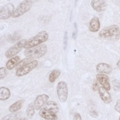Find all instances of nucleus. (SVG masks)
<instances>
[{
  "mask_svg": "<svg viewBox=\"0 0 120 120\" xmlns=\"http://www.w3.org/2000/svg\"><path fill=\"white\" fill-rule=\"evenodd\" d=\"M59 111L57 104L53 101L46 102L40 110L39 113L42 118L50 120H57L56 113Z\"/></svg>",
  "mask_w": 120,
  "mask_h": 120,
  "instance_id": "f257e3e1",
  "label": "nucleus"
},
{
  "mask_svg": "<svg viewBox=\"0 0 120 120\" xmlns=\"http://www.w3.org/2000/svg\"><path fill=\"white\" fill-rule=\"evenodd\" d=\"M98 35L102 38L116 41L120 38V30L117 25H112L103 29Z\"/></svg>",
  "mask_w": 120,
  "mask_h": 120,
  "instance_id": "f03ea898",
  "label": "nucleus"
},
{
  "mask_svg": "<svg viewBox=\"0 0 120 120\" xmlns=\"http://www.w3.org/2000/svg\"><path fill=\"white\" fill-rule=\"evenodd\" d=\"M47 50V46L43 44L26 49L24 54L27 57H30L33 59L39 58L45 55Z\"/></svg>",
  "mask_w": 120,
  "mask_h": 120,
  "instance_id": "7ed1b4c3",
  "label": "nucleus"
},
{
  "mask_svg": "<svg viewBox=\"0 0 120 120\" xmlns=\"http://www.w3.org/2000/svg\"><path fill=\"white\" fill-rule=\"evenodd\" d=\"M48 34L46 31H41L34 37L27 40L24 47L27 49L38 45L45 42L48 39Z\"/></svg>",
  "mask_w": 120,
  "mask_h": 120,
  "instance_id": "20e7f679",
  "label": "nucleus"
},
{
  "mask_svg": "<svg viewBox=\"0 0 120 120\" xmlns=\"http://www.w3.org/2000/svg\"><path fill=\"white\" fill-rule=\"evenodd\" d=\"M32 0H23L15 9L12 17L13 18H17L22 15L30 10L32 7Z\"/></svg>",
  "mask_w": 120,
  "mask_h": 120,
  "instance_id": "39448f33",
  "label": "nucleus"
},
{
  "mask_svg": "<svg viewBox=\"0 0 120 120\" xmlns=\"http://www.w3.org/2000/svg\"><path fill=\"white\" fill-rule=\"evenodd\" d=\"M26 41V39H23L15 43L6 51L5 53V56L8 58H10L18 53L24 47Z\"/></svg>",
  "mask_w": 120,
  "mask_h": 120,
  "instance_id": "423d86ee",
  "label": "nucleus"
},
{
  "mask_svg": "<svg viewBox=\"0 0 120 120\" xmlns=\"http://www.w3.org/2000/svg\"><path fill=\"white\" fill-rule=\"evenodd\" d=\"M57 92L60 101L62 103L65 102L67 99L68 95V88L65 82L60 81L58 83Z\"/></svg>",
  "mask_w": 120,
  "mask_h": 120,
  "instance_id": "0eeeda50",
  "label": "nucleus"
},
{
  "mask_svg": "<svg viewBox=\"0 0 120 120\" xmlns=\"http://www.w3.org/2000/svg\"><path fill=\"white\" fill-rule=\"evenodd\" d=\"M15 10L14 6L11 3H8L2 6L0 8V19L6 20L9 18L13 15Z\"/></svg>",
  "mask_w": 120,
  "mask_h": 120,
  "instance_id": "6e6552de",
  "label": "nucleus"
},
{
  "mask_svg": "<svg viewBox=\"0 0 120 120\" xmlns=\"http://www.w3.org/2000/svg\"><path fill=\"white\" fill-rule=\"evenodd\" d=\"M38 65L37 60H33L28 63L23 67L17 69L15 75L17 76H22L30 73L32 70L35 68Z\"/></svg>",
  "mask_w": 120,
  "mask_h": 120,
  "instance_id": "1a4fd4ad",
  "label": "nucleus"
},
{
  "mask_svg": "<svg viewBox=\"0 0 120 120\" xmlns=\"http://www.w3.org/2000/svg\"><path fill=\"white\" fill-rule=\"evenodd\" d=\"M90 5L92 8L98 12L104 11L107 7L106 0H92Z\"/></svg>",
  "mask_w": 120,
  "mask_h": 120,
  "instance_id": "9d476101",
  "label": "nucleus"
},
{
  "mask_svg": "<svg viewBox=\"0 0 120 120\" xmlns=\"http://www.w3.org/2000/svg\"><path fill=\"white\" fill-rule=\"evenodd\" d=\"M49 98V96L45 94H42L38 96L34 102L35 109L37 110L40 109L41 107L45 104Z\"/></svg>",
  "mask_w": 120,
  "mask_h": 120,
  "instance_id": "9b49d317",
  "label": "nucleus"
},
{
  "mask_svg": "<svg viewBox=\"0 0 120 120\" xmlns=\"http://www.w3.org/2000/svg\"><path fill=\"white\" fill-rule=\"evenodd\" d=\"M96 78L98 82L107 90H110V84L108 76L104 74L99 73L96 75Z\"/></svg>",
  "mask_w": 120,
  "mask_h": 120,
  "instance_id": "f8f14e48",
  "label": "nucleus"
},
{
  "mask_svg": "<svg viewBox=\"0 0 120 120\" xmlns=\"http://www.w3.org/2000/svg\"><path fill=\"white\" fill-rule=\"evenodd\" d=\"M98 93L101 99L105 104H109L112 101V98L110 94L103 87H99L98 89Z\"/></svg>",
  "mask_w": 120,
  "mask_h": 120,
  "instance_id": "ddd939ff",
  "label": "nucleus"
},
{
  "mask_svg": "<svg viewBox=\"0 0 120 120\" xmlns=\"http://www.w3.org/2000/svg\"><path fill=\"white\" fill-rule=\"evenodd\" d=\"M112 68L110 65L105 63H100L96 66V70L98 73L109 74L112 71Z\"/></svg>",
  "mask_w": 120,
  "mask_h": 120,
  "instance_id": "4468645a",
  "label": "nucleus"
},
{
  "mask_svg": "<svg viewBox=\"0 0 120 120\" xmlns=\"http://www.w3.org/2000/svg\"><path fill=\"white\" fill-rule=\"evenodd\" d=\"M100 27V23L98 18L97 17H93L90 22V30L94 32H97L99 30Z\"/></svg>",
  "mask_w": 120,
  "mask_h": 120,
  "instance_id": "2eb2a0df",
  "label": "nucleus"
},
{
  "mask_svg": "<svg viewBox=\"0 0 120 120\" xmlns=\"http://www.w3.org/2000/svg\"><path fill=\"white\" fill-rule=\"evenodd\" d=\"M20 57L18 56H16L10 59L6 64L7 68L8 70L13 69L20 62Z\"/></svg>",
  "mask_w": 120,
  "mask_h": 120,
  "instance_id": "dca6fc26",
  "label": "nucleus"
},
{
  "mask_svg": "<svg viewBox=\"0 0 120 120\" xmlns=\"http://www.w3.org/2000/svg\"><path fill=\"white\" fill-rule=\"evenodd\" d=\"M24 102V99H20L11 105L9 107V111L11 112H15L20 110Z\"/></svg>",
  "mask_w": 120,
  "mask_h": 120,
  "instance_id": "f3484780",
  "label": "nucleus"
},
{
  "mask_svg": "<svg viewBox=\"0 0 120 120\" xmlns=\"http://www.w3.org/2000/svg\"><path fill=\"white\" fill-rule=\"evenodd\" d=\"M10 91L8 88L5 87L0 88V100H6L10 96Z\"/></svg>",
  "mask_w": 120,
  "mask_h": 120,
  "instance_id": "a211bd4d",
  "label": "nucleus"
},
{
  "mask_svg": "<svg viewBox=\"0 0 120 120\" xmlns=\"http://www.w3.org/2000/svg\"><path fill=\"white\" fill-rule=\"evenodd\" d=\"M60 71L58 69H55L52 71L49 75V81L51 82H53L60 76Z\"/></svg>",
  "mask_w": 120,
  "mask_h": 120,
  "instance_id": "6ab92c4d",
  "label": "nucleus"
},
{
  "mask_svg": "<svg viewBox=\"0 0 120 120\" xmlns=\"http://www.w3.org/2000/svg\"><path fill=\"white\" fill-rule=\"evenodd\" d=\"M35 113V107L34 105L32 104H30L26 110V114L27 117L29 119H31Z\"/></svg>",
  "mask_w": 120,
  "mask_h": 120,
  "instance_id": "aec40b11",
  "label": "nucleus"
},
{
  "mask_svg": "<svg viewBox=\"0 0 120 120\" xmlns=\"http://www.w3.org/2000/svg\"><path fill=\"white\" fill-rule=\"evenodd\" d=\"M20 114L17 112H12L3 117L1 120H16L19 117Z\"/></svg>",
  "mask_w": 120,
  "mask_h": 120,
  "instance_id": "412c9836",
  "label": "nucleus"
},
{
  "mask_svg": "<svg viewBox=\"0 0 120 120\" xmlns=\"http://www.w3.org/2000/svg\"><path fill=\"white\" fill-rule=\"evenodd\" d=\"M33 59H32L30 57H27L26 58L24 59H23L22 60L20 61V62L18 63V64L17 65V66H16V68L17 69L22 67H23V66L25 65L26 64H28V63L30 62V61H32Z\"/></svg>",
  "mask_w": 120,
  "mask_h": 120,
  "instance_id": "4be33fe9",
  "label": "nucleus"
},
{
  "mask_svg": "<svg viewBox=\"0 0 120 120\" xmlns=\"http://www.w3.org/2000/svg\"><path fill=\"white\" fill-rule=\"evenodd\" d=\"M20 38V35L17 33L15 32L13 35H9L8 37V40L10 43H14L18 40Z\"/></svg>",
  "mask_w": 120,
  "mask_h": 120,
  "instance_id": "5701e85b",
  "label": "nucleus"
},
{
  "mask_svg": "<svg viewBox=\"0 0 120 120\" xmlns=\"http://www.w3.org/2000/svg\"><path fill=\"white\" fill-rule=\"evenodd\" d=\"M112 84L114 90L120 91V81L117 79L113 80L112 81Z\"/></svg>",
  "mask_w": 120,
  "mask_h": 120,
  "instance_id": "b1692460",
  "label": "nucleus"
},
{
  "mask_svg": "<svg viewBox=\"0 0 120 120\" xmlns=\"http://www.w3.org/2000/svg\"><path fill=\"white\" fill-rule=\"evenodd\" d=\"M7 74L6 69L4 67H1L0 68V78L2 79L4 78Z\"/></svg>",
  "mask_w": 120,
  "mask_h": 120,
  "instance_id": "393cba45",
  "label": "nucleus"
},
{
  "mask_svg": "<svg viewBox=\"0 0 120 120\" xmlns=\"http://www.w3.org/2000/svg\"><path fill=\"white\" fill-rule=\"evenodd\" d=\"M68 33L67 31L65 32L64 33V39H63V45H64V49L66 50L67 45H68Z\"/></svg>",
  "mask_w": 120,
  "mask_h": 120,
  "instance_id": "a878e982",
  "label": "nucleus"
},
{
  "mask_svg": "<svg viewBox=\"0 0 120 120\" xmlns=\"http://www.w3.org/2000/svg\"><path fill=\"white\" fill-rule=\"evenodd\" d=\"M99 87L98 86V84L97 81L94 80L93 82V83L92 84V89L93 90L96 91L97 90H98Z\"/></svg>",
  "mask_w": 120,
  "mask_h": 120,
  "instance_id": "bb28decb",
  "label": "nucleus"
},
{
  "mask_svg": "<svg viewBox=\"0 0 120 120\" xmlns=\"http://www.w3.org/2000/svg\"><path fill=\"white\" fill-rule=\"evenodd\" d=\"M74 31L72 33V38L74 39H75L76 38V35H77V24L76 23H74Z\"/></svg>",
  "mask_w": 120,
  "mask_h": 120,
  "instance_id": "cd10ccee",
  "label": "nucleus"
},
{
  "mask_svg": "<svg viewBox=\"0 0 120 120\" xmlns=\"http://www.w3.org/2000/svg\"><path fill=\"white\" fill-rule=\"evenodd\" d=\"M114 109L117 112L120 113V99L117 101L115 105Z\"/></svg>",
  "mask_w": 120,
  "mask_h": 120,
  "instance_id": "c85d7f7f",
  "label": "nucleus"
},
{
  "mask_svg": "<svg viewBox=\"0 0 120 120\" xmlns=\"http://www.w3.org/2000/svg\"><path fill=\"white\" fill-rule=\"evenodd\" d=\"M90 114L91 115V116H92V117H94V118H97L98 116V113L95 110L90 111Z\"/></svg>",
  "mask_w": 120,
  "mask_h": 120,
  "instance_id": "c756f323",
  "label": "nucleus"
},
{
  "mask_svg": "<svg viewBox=\"0 0 120 120\" xmlns=\"http://www.w3.org/2000/svg\"><path fill=\"white\" fill-rule=\"evenodd\" d=\"M74 120H82L81 115L78 112L75 113L74 116Z\"/></svg>",
  "mask_w": 120,
  "mask_h": 120,
  "instance_id": "7c9ffc66",
  "label": "nucleus"
},
{
  "mask_svg": "<svg viewBox=\"0 0 120 120\" xmlns=\"http://www.w3.org/2000/svg\"><path fill=\"white\" fill-rule=\"evenodd\" d=\"M117 66L118 68L120 70V59L118 61L117 63Z\"/></svg>",
  "mask_w": 120,
  "mask_h": 120,
  "instance_id": "2f4dec72",
  "label": "nucleus"
},
{
  "mask_svg": "<svg viewBox=\"0 0 120 120\" xmlns=\"http://www.w3.org/2000/svg\"><path fill=\"white\" fill-rule=\"evenodd\" d=\"M18 120H27V119L26 118H22L19 119Z\"/></svg>",
  "mask_w": 120,
  "mask_h": 120,
  "instance_id": "473e14b6",
  "label": "nucleus"
},
{
  "mask_svg": "<svg viewBox=\"0 0 120 120\" xmlns=\"http://www.w3.org/2000/svg\"><path fill=\"white\" fill-rule=\"evenodd\" d=\"M78 0H75V5H76V3L77 2Z\"/></svg>",
  "mask_w": 120,
  "mask_h": 120,
  "instance_id": "72a5a7b5",
  "label": "nucleus"
},
{
  "mask_svg": "<svg viewBox=\"0 0 120 120\" xmlns=\"http://www.w3.org/2000/svg\"><path fill=\"white\" fill-rule=\"evenodd\" d=\"M8 0V1H10V0Z\"/></svg>",
  "mask_w": 120,
  "mask_h": 120,
  "instance_id": "f704fd0d",
  "label": "nucleus"
},
{
  "mask_svg": "<svg viewBox=\"0 0 120 120\" xmlns=\"http://www.w3.org/2000/svg\"><path fill=\"white\" fill-rule=\"evenodd\" d=\"M119 120H120V118H119Z\"/></svg>",
  "mask_w": 120,
  "mask_h": 120,
  "instance_id": "c9c22d12",
  "label": "nucleus"
}]
</instances>
